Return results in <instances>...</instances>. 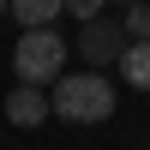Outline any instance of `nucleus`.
<instances>
[{
    "mask_svg": "<svg viewBox=\"0 0 150 150\" xmlns=\"http://www.w3.org/2000/svg\"><path fill=\"white\" fill-rule=\"evenodd\" d=\"M48 108H54V120H72V126H102V120L114 114V84L96 66L90 72H66V78H54Z\"/></svg>",
    "mask_w": 150,
    "mask_h": 150,
    "instance_id": "f257e3e1",
    "label": "nucleus"
},
{
    "mask_svg": "<svg viewBox=\"0 0 150 150\" xmlns=\"http://www.w3.org/2000/svg\"><path fill=\"white\" fill-rule=\"evenodd\" d=\"M12 66H18V84H48V78H60V66H66V42L54 36V24L24 30L18 48H12Z\"/></svg>",
    "mask_w": 150,
    "mask_h": 150,
    "instance_id": "f03ea898",
    "label": "nucleus"
},
{
    "mask_svg": "<svg viewBox=\"0 0 150 150\" xmlns=\"http://www.w3.org/2000/svg\"><path fill=\"white\" fill-rule=\"evenodd\" d=\"M120 48H126V30H120L114 18H102V12H96V18H84V24H78V54L90 60L96 72H102V66H114V60H120Z\"/></svg>",
    "mask_w": 150,
    "mask_h": 150,
    "instance_id": "7ed1b4c3",
    "label": "nucleus"
},
{
    "mask_svg": "<svg viewBox=\"0 0 150 150\" xmlns=\"http://www.w3.org/2000/svg\"><path fill=\"white\" fill-rule=\"evenodd\" d=\"M6 120H12V126H42V120H48L42 84H18V90L6 96Z\"/></svg>",
    "mask_w": 150,
    "mask_h": 150,
    "instance_id": "20e7f679",
    "label": "nucleus"
},
{
    "mask_svg": "<svg viewBox=\"0 0 150 150\" xmlns=\"http://www.w3.org/2000/svg\"><path fill=\"white\" fill-rule=\"evenodd\" d=\"M6 12L24 24V30H42V24H54L60 12H66V0H6Z\"/></svg>",
    "mask_w": 150,
    "mask_h": 150,
    "instance_id": "39448f33",
    "label": "nucleus"
},
{
    "mask_svg": "<svg viewBox=\"0 0 150 150\" xmlns=\"http://www.w3.org/2000/svg\"><path fill=\"white\" fill-rule=\"evenodd\" d=\"M114 66L126 72V84H132V90H150V42H126Z\"/></svg>",
    "mask_w": 150,
    "mask_h": 150,
    "instance_id": "423d86ee",
    "label": "nucleus"
},
{
    "mask_svg": "<svg viewBox=\"0 0 150 150\" xmlns=\"http://www.w3.org/2000/svg\"><path fill=\"white\" fill-rule=\"evenodd\" d=\"M120 30H126V42H150V0L120 12Z\"/></svg>",
    "mask_w": 150,
    "mask_h": 150,
    "instance_id": "0eeeda50",
    "label": "nucleus"
},
{
    "mask_svg": "<svg viewBox=\"0 0 150 150\" xmlns=\"http://www.w3.org/2000/svg\"><path fill=\"white\" fill-rule=\"evenodd\" d=\"M102 6H108V0H66V12H72V18H78V24H84V18H96V12H102Z\"/></svg>",
    "mask_w": 150,
    "mask_h": 150,
    "instance_id": "6e6552de",
    "label": "nucleus"
},
{
    "mask_svg": "<svg viewBox=\"0 0 150 150\" xmlns=\"http://www.w3.org/2000/svg\"><path fill=\"white\" fill-rule=\"evenodd\" d=\"M108 6H120V12H126V6H138V0H108Z\"/></svg>",
    "mask_w": 150,
    "mask_h": 150,
    "instance_id": "1a4fd4ad",
    "label": "nucleus"
},
{
    "mask_svg": "<svg viewBox=\"0 0 150 150\" xmlns=\"http://www.w3.org/2000/svg\"><path fill=\"white\" fill-rule=\"evenodd\" d=\"M0 12H6V0H0Z\"/></svg>",
    "mask_w": 150,
    "mask_h": 150,
    "instance_id": "9d476101",
    "label": "nucleus"
}]
</instances>
